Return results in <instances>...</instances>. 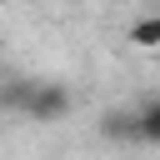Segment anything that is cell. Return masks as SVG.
<instances>
[{
  "mask_svg": "<svg viewBox=\"0 0 160 160\" xmlns=\"http://www.w3.org/2000/svg\"><path fill=\"white\" fill-rule=\"evenodd\" d=\"M20 110H25L30 120H40V125H55V120L70 115V90H65L60 80H35Z\"/></svg>",
  "mask_w": 160,
  "mask_h": 160,
  "instance_id": "1",
  "label": "cell"
},
{
  "mask_svg": "<svg viewBox=\"0 0 160 160\" xmlns=\"http://www.w3.org/2000/svg\"><path fill=\"white\" fill-rule=\"evenodd\" d=\"M135 140L160 145V100H145V105L135 110Z\"/></svg>",
  "mask_w": 160,
  "mask_h": 160,
  "instance_id": "2",
  "label": "cell"
},
{
  "mask_svg": "<svg viewBox=\"0 0 160 160\" xmlns=\"http://www.w3.org/2000/svg\"><path fill=\"white\" fill-rule=\"evenodd\" d=\"M125 40H130L135 50H160V15H145V20H135V25L125 30Z\"/></svg>",
  "mask_w": 160,
  "mask_h": 160,
  "instance_id": "3",
  "label": "cell"
}]
</instances>
